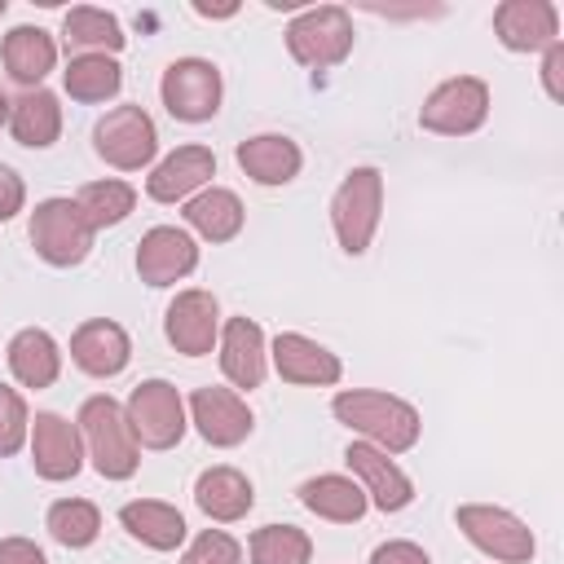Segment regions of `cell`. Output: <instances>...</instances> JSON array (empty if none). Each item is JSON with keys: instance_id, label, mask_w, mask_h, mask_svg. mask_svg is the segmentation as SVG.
Segmentation results:
<instances>
[{"instance_id": "cell-1", "label": "cell", "mask_w": 564, "mask_h": 564, "mask_svg": "<svg viewBox=\"0 0 564 564\" xmlns=\"http://www.w3.org/2000/svg\"><path fill=\"white\" fill-rule=\"evenodd\" d=\"M335 419L352 432L366 436V445L383 449V454H405L419 445V432H423V419L410 401L401 397H388V392H375V388H348L335 397Z\"/></svg>"}, {"instance_id": "cell-2", "label": "cell", "mask_w": 564, "mask_h": 564, "mask_svg": "<svg viewBox=\"0 0 564 564\" xmlns=\"http://www.w3.org/2000/svg\"><path fill=\"white\" fill-rule=\"evenodd\" d=\"M79 436H84V445H88V458H93L97 476H106V480H128V476L137 471L141 445H137V436H132V427H128V414H123V405H119L115 397L97 392V397H88V401L79 405Z\"/></svg>"}, {"instance_id": "cell-3", "label": "cell", "mask_w": 564, "mask_h": 564, "mask_svg": "<svg viewBox=\"0 0 564 564\" xmlns=\"http://www.w3.org/2000/svg\"><path fill=\"white\" fill-rule=\"evenodd\" d=\"M379 212H383V176L379 167H352L335 198H330V225H335V238L348 256H361L379 229Z\"/></svg>"}, {"instance_id": "cell-4", "label": "cell", "mask_w": 564, "mask_h": 564, "mask_svg": "<svg viewBox=\"0 0 564 564\" xmlns=\"http://www.w3.org/2000/svg\"><path fill=\"white\" fill-rule=\"evenodd\" d=\"M286 48L300 66L308 70H330L352 53V18L339 4H317L291 18L286 26Z\"/></svg>"}, {"instance_id": "cell-5", "label": "cell", "mask_w": 564, "mask_h": 564, "mask_svg": "<svg viewBox=\"0 0 564 564\" xmlns=\"http://www.w3.org/2000/svg\"><path fill=\"white\" fill-rule=\"evenodd\" d=\"M93 225L84 220V212L75 207V198H44L31 212V247L44 264L53 269H70L93 251Z\"/></svg>"}, {"instance_id": "cell-6", "label": "cell", "mask_w": 564, "mask_h": 564, "mask_svg": "<svg viewBox=\"0 0 564 564\" xmlns=\"http://www.w3.org/2000/svg\"><path fill=\"white\" fill-rule=\"evenodd\" d=\"M123 414H128L137 445H145V449H172L185 436V401H181L176 383H167V379L137 383Z\"/></svg>"}, {"instance_id": "cell-7", "label": "cell", "mask_w": 564, "mask_h": 564, "mask_svg": "<svg viewBox=\"0 0 564 564\" xmlns=\"http://www.w3.org/2000/svg\"><path fill=\"white\" fill-rule=\"evenodd\" d=\"M454 520H458V529H463V538H467L471 546H480L485 555H494V560H502V564H524V560H533V551H538L529 524H524L520 516H511L507 507L463 502V507L454 511Z\"/></svg>"}, {"instance_id": "cell-8", "label": "cell", "mask_w": 564, "mask_h": 564, "mask_svg": "<svg viewBox=\"0 0 564 564\" xmlns=\"http://www.w3.org/2000/svg\"><path fill=\"white\" fill-rule=\"evenodd\" d=\"M220 70L207 62V57H176L167 70H163V84H159V97L167 106L172 119L181 123H203L220 110Z\"/></svg>"}, {"instance_id": "cell-9", "label": "cell", "mask_w": 564, "mask_h": 564, "mask_svg": "<svg viewBox=\"0 0 564 564\" xmlns=\"http://www.w3.org/2000/svg\"><path fill=\"white\" fill-rule=\"evenodd\" d=\"M485 115H489V84L476 75H454L427 93L419 123L441 137H467L485 123Z\"/></svg>"}, {"instance_id": "cell-10", "label": "cell", "mask_w": 564, "mask_h": 564, "mask_svg": "<svg viewBox=\"0 0 564 564\" xmlns=\"http://www.w3.org/2000/svg\"><path fill=\"white\" fill-rule=\"evenodd\" d=\"M93 150L119 167V172H137L154 159L159 150V132H154V119L141 110V106H115L110 115L97 119L93 128Z\"/></svg>"}, {"instance_id": "cell-11", "label": "cell", "mask_w": 564, "mask_h": 564, "mask_svg": "<svg viewBox=\"0 0 564 564\" xmlns=\"http://www.w3.org/2000/svg\"><path fill=\"white\" fill-rule=\"evenodd\" d=\"M163 335H167V344L176 352L207 357L212 344L220 339V304H216V295L212 291H198V286L181 291L167 304V313H163Z\"/></svg>"}, {"instance_id": "cell-12", "label": "cell", "mask_w": 564, "mask_h": 564, "mask_svg": "<svg viewBox=\"0 0 564 564\" xmlns=\"http://www.w3.org/2000/svg\"><path fill=\"white\" fill-rule=\"evenodd\" d=\"M189 423L198 427V436L216 449H229V445H242L256 427L247 401L234 392V388H194L189 397Z\"/></svg>"}, {"instance_id": "cell-13", "label": "cell", "mask_w": 564, "mask_h": 564, "mask_svg": "<svg viewBox=\"0 0 564 564\" xmlns=\"http://www.w3.org/2000/svg\"><path fill=\"white\" fill-rule=\"evenodd\" d=\"M194 264H198V247L176 225H154L137 242V273L145 286H172L185 273H194Z\"/></svg>"}, {"instance_id": "cell-14", "label": "cell", "mask_w": 564, "mask_h": 564, "mask_svg": "<svg viewBox=\"0 0 564 564\" xmlns=\"http://www.w3.org/2000/svg\"><path fill=\"white\" fill-rule=\"evenodd\" d=\"M31 463L44 480H70L84 467V441L79 427L53 410H40L31 423Z\"/></svg>"}, {"instance_id": "cell-15", "label": "cell", "mask_w": 564, "mask_h": 564, "mask_svg": "<svg viewBox=\"0 0 564 564\" xmlns=\"http://www.w3.org/2000/svg\"><path fill=\"white\" fill-rule=\"evenodd\" d=\"M494 31L511 53H538L560 40V9L551 0H502L494 9Z\"/></svg>"}, {"instance_id": "cell-16", "label": "cell", "mask_w": 564, "mask_h": 564, "mask_svg": "<svg viewBox=\"0 0 564 564\" xmlns=\"http://www.w3.org/2000/svg\"><path fill=\"white\" fill-rule=\"evenodd\" d=\"M344 463L352 467V476L361 480L366 498H370L379 511H405V507L414 502L410 476H405L383 449H375V445H366V441H352V445L344 449Z\"/></svg>"}, {"instance_id": "cell-17", "label": "cell", "mask_w": 564, "mask_h": 564, "mask_svg": "<svg viewBox=\"0 0 564 564\" xmlns=\"http://www.w3.org/2000/svg\"><path fill=\"white\" fill-rule=\"evenodd\" d=\"M269 357H273V370L300 388H326V383H339V375H344V366L330 348H322L317 339L295 335V330H282L273 339Z\"/></svg>"}, {"instance_id": "cell-18", "label": "cell", "mask_w": 564, "mask_h": 564, "mask_svg": "<svg viewBox=\"0 0 564 564\" xmlns=\"http://www.w3.org/2000/svg\"><path fill=\"white\" fill-rule=\"evenodd\" d=\"M132 357V339L119 322L93 317L70 335V361L93 379H115Z\"/></svg>"}, {"instance_id": "cell-19", "label": "cell", "mask_w": 564, "mask_h": 564, "mask_svg": "<svg viewBox=\"0 0 564 564\" xmlns=\"http://www.w3.org/2000/svg\"><path fill=\"white\" fill-rule=\"evenodd\" d=\"M216 176V154L207 145H176L145 181V194L154 203H181V198H194L207 181Z\"/></svg>"}, {"instance_id": "cell-20", "label": "cell", "mask_w": 564, "mask_h": 564, "mask_svg": "<svg viewBox=\"0 0 564 564\" xmlns=\"http://www.w3.org/2000/svg\"><path fill=\"white\" fill-rule=\"evenodd\" d=\"M264 330L251 317H229L220 326V370L234 388H260L264 383Z\"/></svg>"}, {"instance_id": "cell-21", "label": "cell", "mask_w": 564, "mask_h": 564, "mask_svg": "<svg viewBox=\"0 0 564 564\" xmlns=\"http://www.w3.org/2000/svg\"><path fill=\"white\" fill-rule=\"evenodd\" d=\"M234 159L256 185H286L300 176V163H304L300 145L291 137H278V132H260V137L238 141Z\"/></svg>"}, {"instance_id": "cell-22", "label": "cell", "mask_w": 564, "mask_h": 564, "mask_svg": "<svg viewBox=\"0 0 564 564\" xmlns=\"http://www.w3.org/2000/svg\"><path fill=\"white\" fill-rule=\"evenodd\" d=\"M194 502H198V511L207 520L234 524V520H242L256 507V489H251V480L238 467H207L194 480Z\"/></svg>"}, {"instance_id": "cell-23", "label": "cell", "mask_w": 564, "mask_h": 564, "mask_svg": "<svg viewBox=\"0 0 564 564\" xmlns=\"http://www.w3.org/2000/svg\"><path fill=\"white\" fill-rule=\"evenodd\" d=\"M119 524L128 529V538H137L150 551H176L185 542V516L172 502L159 498H137L119 507Z\"/></svg>"}, {"instance_id": "cell-24", "label": "cell", "mask_w": 564, "mask_h": 564, "mask_svg": "<svg viewBox=\"0 0 564 564\" xmlns=\"http://www.w3.org/2000/svg\"><path fill=\"white\" fill-rule=\"evenodd\" d=\"M9 370H13V379L22 388H35V392L48 388V383H57V375H62V348H57V339L48 330H40V326L18 330L9 339Z\"/></svg>"}, {"instance_id": "cell-25", "label": "cell", "mask_w": 564, "mask_h": 564, "mask_svg": "<svg viewBox=\"0 0 564 564\" xmlns=\"http://www.w3.org/2000/svg\"><path fill=\"white\" fill-rule=\"evenodd\" d=\"M0 57H4V70H9L13 84L40 88V79H44V75L53 70V62H57V44H53V35H48L44 26H13V31L4 35Z\"/></svg>"}, {"instance_id": "cell-26", "label": "cell", "mask_w": 564, "mask_h": 564, "mask_svg": "<svg viewBox=\"0 0 564 564\" xmlns=\"http://www.w3.org/2000/svg\"><path fill=\"white\" fill-rule=\"evenodd\" d=\"M9 132L26 150H44L62 137V106L48 88H26L18 101H9Z\"/></svg>"}, {"instance_id": "cell-27", "label": "cell", "mask_w": 564, "mask_h": 564, "mask_svg": "<svg viewBox=\"0 0 564 564\" xmlns=\"http://www.w3.org/2000/svg\"><path fill=\"white\" fill-rule=\"evenodd\" d=\"M185 225L207 242H229L242 229V203L234 189L207 185L194 198H185Z\"/></svg>"}, {"instance_id": "cell-28", "label": "cell", "mask_w": 564, "mask_h": 564, "mask_svg": "<svg viewBox=\"0 0 564 564\" xmlns=\"http://www.w3.org/2000/svg\"><path fill=\"white\" fill-rule=\"evenodd\" d=\"M300 502H304L313 516L335 520V524H352V520H361L366 507H370V498H366V489H361L357 480L330 476V471L304 480V485H300Z\"/></svg>"}, {"instance_id": "cell-29", "label": "cell", "mask_w": 564, "mask_h": 564, "mask_svg": "<svg viewBox=\"0 0 564 564\" xmlns=\"http://www.w3.org/2000/svg\"><path fill=\"white\" fill-rule=\"evenodd\" d=\"M62 40H66V48H70V57H79V53H119L123 48V26H119V18L115 13H106V9H93V4H79V9H70L66 13V22H62Z\"/></svg>"}, {"instance_id": "cell-30", "label": "cell", "mask_w": 564, "mask_h": 564, "mask_svg": "<svg viewBox=\"0 0 564 564\" xmlns=\"http://www.w3.org/2000/svg\"><path fill=\"white\" fill-rule=\"evenodd\" d=\"M62 84H66V93H70L75 101H88V106H93V101H106V97L119 93L123 66H119L115 57H106V53H79V57L66 62Z\"/></svg>"}, {"instance_id": "cell-31", "label": "cell", "mask_w": 564, "mask_h": 564, "mask_svg": "<svg viewBox=\"0 0 564 564\" xmlns=\"http://www.w3.org/2000/svg\"><path fill=\"white\" fill-rule=\"evenodd\" d=\"M75 207L84 212V220L93 229H106V225L128 220V212L137 207V189L128 181H88V185H79Z\"/></svg>"}, {"instance_id": "cell-32", "label": "cell", "mask_w": 564, "mask_h": 564, "mask_svg": "<svg viewBox=\"0 0 564 564\" xmlns=\"http://www.w3.org/2000/svg\"><path fill=\"white\" fill-rule=\"evenodd\" d=\"M48 533L62 542V546H70V551H79V546H93L97 542V533H101V511L88 502V498H57L53 507H48Z\"/></svg>"}, {"instance_id": "cell-33", "label": "cell", "mask_w": 564, "mask_h": 564, "mask_svg": "<svg viewBox=\"0 0 564 564\" xmlns=\"http://www.w3.org/2000/svg\"><path fill=\"white\" fill-rule=\"evenodd\" d=\"M313 538L295 524H264L251 533V564H308Z\"/></svg>"}, {"instance_id": "cell-34", "label": "cell", "mask_w": 564, "mask_h": 564, "mask_svg": "<svg viewBox=\"0 0 564 564\" xmlns=\"http://www.w3.org/2000/svg\"><path fill=\"white\" fill-rule=\"evenodd\" d=\"M26 432H31L26 401H22L13 388H4V383H0V458L18 454V449H22V441H26Z\"/></svg>"}, {"instance_id": "cell-35", "label": "cell", "mask_w": 564, "mask_h": 564, "mask_svg": "<svg viewBox=\"0 0 564 564\" xmlns=\"http://www.w3.org/2000/svg\"><path fill=\"white\" fill-rule=\"evenodd\" d=\"M181 564H242V546L225 529H203L181 555Z\"/></svg>"}, {"instance_id": "cell-36", "label": "cell", "mask_w": 564, "mask_h": 564, "mask_svg": "<svg viewBox=\"0 0 564 564\" xmlns=\"http://www.w3.org/2000/svg\"><path fill=\"white\" fill-rule=\"evenodd\" d=\"M22 203H26V185H22V176H18L13 167L0 163V220H13V216L22 212Z\"/></svg>"}, {"instance_id": "cell-37", "label": "cell", "mask_w": 564, "mask_h": 564, "mask_svg": "<svg viewBox=\"0 0 564 564\" xmlns=\"http://www.w3.org/2000/svg\"><path fill=\"white\" fill-rule=\"evenodd\" d=\"M370 564H432L427 560V551L423 546H414V542H383V546H375V555H370Z\"/></svg>"}, {"instance_id": "cell-38", "label": "cell", "mask_w": 564, "mask_h": 564, "mask_svg": "<svg viewBox=\"0 0 564 564\" xmlns=\"http://www.w3.org/2000/svg\"><path fill=\"white\" fill-rule=\"evenodd\" d=\"M542 84H546V97H551V101H564V44H560V40L546 48Z\"/></svg>"}, {"instance_id": "cell-39", "label": "cell", "mask_w": 564, "mask_h": 564, "mask_svg": "<svg viewBox=\"0 0 564 564\" xmlns=\"http://www.w3.org/2000/svg\"><path fill=\"white\" fill-rule=\"evenodd\" d=\"M0 564H48L31 538H0Z\"/></svg>"}, {"instance_id": "cell-40", "label": "cell", "mask_w": 564, "mask_h": 564, "mask_svg": "<svg viewBox=\"0 0 564 564\" xmlns=\"http://www.w3.org/2000/svg\"><path fill=\"white\" fill-rule=\"evenodd\" d=\"M194 13H203V18H229V13H238V4H216V9H212V4H203V0H198V4H194Z\"/></svg>"}, {"instance_id": "cell-41", "label": "cell", "mask_w": 564, "mask_h": 564, "mask_svg": "<svg viewBox=\"0 0 564 564\" xmlns=\"http://www.w3.org/2000/svg\"><path fill=\"white\" fill-rule=\"evenodd\" d=\"M4 123H9V97L0 93V128H4Z\"/></svg>"}, {"instance_id": "cell-42", "label": "cell", "mask_w": 564, "mask_h": 564, "mask_svg": "<svg viewBox=\"0 0 564 564\" xmlns=\"http://www.w3.org/2000/svg\"><path fill=\"white\" fill-rule=\"evenodd\" d=\"M0 13H4V0H0Z\"/></svg>"}]
</instances>
